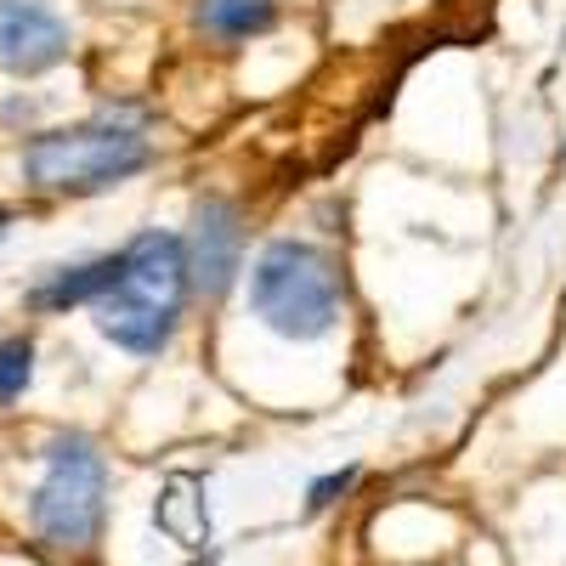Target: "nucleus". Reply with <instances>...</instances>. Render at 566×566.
Returning a JSON list of instances; mask_svg holds the SVG:
<instances>
[{
  "mask_svg": "<svg viewBox=\"0 0 566 566\" xmlns=\"http://www.w3.org/2000/svg\"><path fill=\"white\" fill-rule=\"evenodd\" d=\"M181 301H187L181 239H170V232H142L130 250H119V277L97 295V328L114 346H125L136 357H154L176 335Z\"/></svg>",
  "mask_w": 566,
  "mask_h": 566,
  "instance_id": "obj_1",
  "label": "nucleus"
},
{
  "mask_svg": "<svg viewBox=\"0 0 566 566\" xmlns=\"http://www.w3.org/2000/svg\"><path fill=\"white\" fill-rule=\"evenodd\" d=\"M250 301L283 340H317L340 323V266L306 239H272L250 272Z\"/></svg>",
  "mask_w": 566,
  "mask_h": 566,
  "instance_id": "obj_2",
  "label": "nucleus"
},
{
  "mask_svg": "<svg viewBox=\"0 0 566 566\" xmlns=\"http://www.w3.org/2000/svg\"><path fill=\"white\" fill-rule=\"evenodd\" d=\"M154 159V142L136 125L91 119L69 130H45L23 148V176L40 193H103V187L136 176Z\"/></svg>",
  "mask_w": 566,
  "mask_h": 566,
  "instance_id": "obj_3",
  "label": "nucleus"
},
{
  "mask_svg": "<svg viewBox=\"0 0 566 566\" xmlns=\"http://www.w3.org/2000/svg\"><path fill=\"white\" fill-rule=\"evenodd\" d=\"M103 499H108V464L85 437H57L45 453V482L34 488L29 522L40 544L52 549H91L103 527Z\"/></svg>",
  "mask_w": 566,
  "mask_h": 566,
  "instance_id": "obj_4",
  "label": "nucleus"
},
{
  "mask_svg": "<svg viewBox=\"0 0 566 566\" xmlns=\"http://www.w3.org/2000/svg\"><path fill=\"white\" fill-rule=\"evenodd\" d=\"M239 255H244V221H239V205L227 199H199L193 210V232L181 244V261H187V290H199L205 301H221L239 277Z\"/></svg>",
  "mask_w": 566,
  "mask_h": 566,
  "instance_id": "obj_5",
  "label": "nucleus"
},
{
  "mask_svg": "<svg viewBox=\"0 0 566 566\" xmlns=\"http://www.w3.org/2000/svg\"><path fill=\"white\" fill-rule=\"evenodd\" d=\"M69 57V23L45 0H0V63L40 74Z\"/></svg>",
  "mask_w": 566,
  "mask_h": 566,
  "instance_id": "obj_6",
  "label": "nucleus"
},
{
  "mask_svg": "<svg viewBox=\"0 0 566 566\" xmlns=\"http://www.w3.org/2000/svg\"><path fill=\"white\" fill-rule=\"evenodd\" d=\"M272 18H277V0H199V29L216 40L266 34Z\"/></svg>",
  "mask_w": 566,
  "mask_h": 566,
  "instance_id": "obj_7",
  "label": "nucleus"
},
{
  "mask_svg": "<svg viewBox=\"0 0 566 566\" xmlns=\"http://www.w3.org/2000/svg\"><path fill=\"white\" fill-rule=\"evenodd\" d=\"M114 277H119V255L91 261V266H74V272L52 277L45 290H34V306H74V301H97Z\"/></svg>",
  "mask_w": 566,
  "mask_h": 566,
  "instance_id": "obj_8",
  "label": "nucleus"
},
{
  "mask_svg": "<svg viewBox=\"0 0 566 566\" xmlns=\"http://www.w3.org/2000/svg\"><path fill=\"white\" fill-rule=\"evenodd\" d=\"M29 374H34V346H29L23 335H18V340H0V408L23 397Z\"/></svg>",
  "mask_w": 566,
  "mask_h": 566,
  "instance_id": "obj_9",
  "label": "nucleus"
},
{
  "mask_svg": "<svg viewBox=\"0 0 566 566\" xmlns=\"http://www.w3.org/2000/svg\"><path fill=\"white\" fill-rule=\"evenodd\" d=\"M352 482H357V470H340V476H323V482L312 488V510H323L328 499H335V493H346Z\"/></svg>",
  "mask_w": 566,
  "mask_h": 566,
  "instance_id": "obj_10",
  "label": "nucleus"
}]
</instances>
